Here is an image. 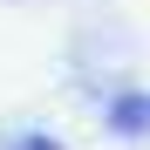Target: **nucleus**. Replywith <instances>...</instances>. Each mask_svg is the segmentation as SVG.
<instances>
[{
    "mask_svg": "<svg viewBox=\"0 0 150 150\" xmlns=\"http://www.w3.org/2000/svg\"><path fill=\"white\" fill-rule=\"evenodd\" d=\"M109 130L116 137H150V96H116L109 103Z\"/></svg>",
    "mask_w": 150,
    "mask_h": 150,
    "instance_id": "obj_1",
    "label": "nucleus"
},
{
    "mask_svg": "<svg viewBox=\"0 0 150 150\" xmlns=\"http://www.w3.org/2000/svg\"><path fill=\"white\" fill-rule=\"evenodd\" d=\"M7 150H62V143H55V137H14Z\"/></svg>",
    "mask_w": 150,
    "mask_h": 150,
    "instance_id": "obj_2",
    "label": "nucleus"
}]
</instances>
